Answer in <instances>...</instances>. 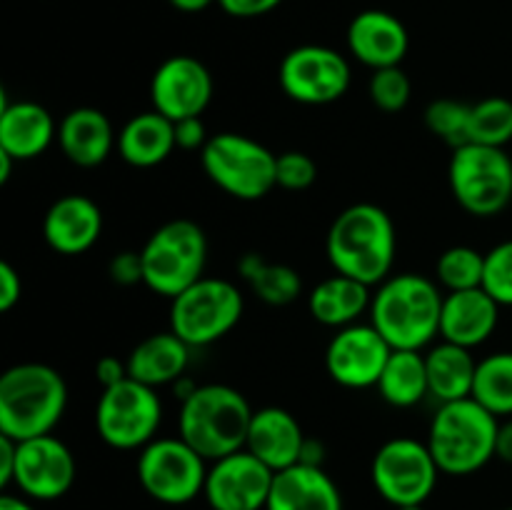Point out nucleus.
<instances>
[{"mask_svg":"<svg viewBox=\"0 0 512 510\" xmlns=\"http://www.w3.org/2000/svg\"><path fill=\"white\" fill-rule=\"evenodd\" d=\"M448 185L455 203L475 218H493L512 203V158L505 148L465 143L453 148Z\"/></svg>","mask_w":512,"mask_h":510,"instance_id":"nucleus-8","label":"nucleus"},{"mask_svg":"<svg viewBox=\"0 0 512 510\" xmlns=\"http://www.w3.org/2000/svg\"><path fill=\"white\" fill-rule=\"evenodd\" d=\"M255 410L233 385L205 383L180 403L178 435L208 463L238 453L248 440Z\"/></svg>","mask_w":512,"mask_h":510,"instance_id":"nucleus-4","label":"nucleus"},{"mask_svg":"<svg viewBox=\"0 0 512 510\" xmlns=\"http://www.w3.org/2000/svg\"><path fill=\"white\" fill-rule=\"evenodd\" d=\"M58 140V125L48 108L35 100H15L8 103L0 98V150L13 155L18 163L35 160Z\"/></svg>","mask_w":512,"mask_h":510,"instance_id":"nucleus-21","label":"nucleus"},{"mask_svg":"<svg viewBox=\"0 0 512 510\" xmlns=\"http://www.w3.org/2000/svg\"><path fill=\"white\" fill-rule=\"evenodd\" d=\"M245 310L238 285L203 275L170 300V330L190 348H205L233 333Z\"/></svg>","mask_w":512,"mask_h":510,"instance_id":"nucleus-9","label":"nucleus"},{"mask_svg":"<svg viewBox=\"0 0 512 510\" xmlns=\"http://www.w3.org/2000/svg\"><path fill=\"white\" fill-rule=\"evenodd\" d=\"M210 135L203 123V115L198 118H185L175 123V145L180 150H203L208 145Z\"/></svg>","mask_w":512,"mask_h":510,"instance_id":"nucleus-39","label":"nucleus"},{"mask_svg":"<svg viewBox=\"0 0 512 510\" xmlns=\"http://www.w3.org/2000/svg\"><path fill=\"white\" fill-rule=\"evenodd\" d=\"M103 235V210L80 193L63 195L43 218V238L58 255H83Z\"/></svg>","mask_w":512,"mask_h":510,"instance_id":"nucleus-19","label":"nucleus"},{"mask_svg":"<svg viewBox=\"0 0 512 510\" xmlns=\"http://www.w3.org/2000/svg\"><path fill=\"white\" fill-rule=\"evenodd\" d=\"M512 140V100L490 95L470 105L468 143L505 148Z\"/></svg>","mask_w":512,"mask_h":510,"instance_id":"nucleus-32","label":"nucleus"},{"mask_svg":"<svg viewBox=\"0 0 512 510\" xmlns=\"http://www.w3.org/2000/svg\"><path fill=\"white\" fill-rule=\"evenodd\" d=\"M75 473L78 465L73 450L53 433L18 443L13 485L28 500L50 503L63 498L73 488Z\"/></svg>","mask_w":512,"mask_h":510,"instance_id":"nucleus-15","label":"nucleus"},{"mask_svg":"<svg viewBox=\"0 0 512 510\" xmlns=\"http://www.w3.org/2000/svg\"><path fill=\"white\" fill-rule=\"evenodd\" d=\"M350 65L328 45H298L278 68V83L290 100L300 105L338 103L350 88Z\"/></svg>","mask_w":512,"mask_h":510,"instance_id":"nucleus-13","label":"nucleus"},{"mask_svg":"<svg viewBox=\"0 0 512 510\" xmlns=\"http://www.w3.org/2000/svg\"><path fill=\"white\" fill-rule=\"evenodd\" d=\"M445 293L433 278L395 273L375 288L370 323L393 350H425L440 338Z\"/></svg>","mask_w":512,"mask_h":510,"instance_id":"nucleus-2","label":"nucleus"},{"mask_svg":"<svg viewBox=\"0 0 512 510\" xmlns=\"http://www.w3.org/2000/svg\"><path fill=\"white\" fill-rule=\"evenodd\" d=\"M500 323V305L483 288L445 293L440 338L473 350L493 338Z\"/></svg>","mask_w":512,"mask_h":510,"instance_id":"nucleus-22","label":"nucleus"},{"mask_svg":"<svg viewBox=\"0 0 512 510\" xmlns=\"http://www.w3.org/2000/svg\"><path fill=\"white\" fill-rule=\"evenodd\" d=\"M170 5H173L175 10H180V13H200V10L210 8L213 3H218V0H168Z\"/></svg>","mask_w":512,"mask_h":510,"instance_id":"nucleus-47","label":"nucleus"},{"mask_svg":"<svg viewBox=\"0 0 512 510\" xmlns=\"http://www.w3.org/2000/svg\"><path fill=\"white\" fill-rule=\"evenodd\" d=\"M163 423V400L150 385L125 378L105 388L95 405V430L113 450H143L158 438Z\"/></svg>","mask_w":512,"mask_h":510,"instance_id":"nucleus-10","label":"nucleus"},{"mask_svg":"<svg viewBox=\"0 0 512 510\" xmlns=\"http://www.w3.org/2000/svg\"><path fill=\"white\" fill-rule=\"evenodd\" d=\"M208 460L183 438H155L138 455V483L155 503L188 505L203 495Z\"/></svg>","mask_w":512,"mask_h":510,"instance_id":"nucleus-12","label":"nucleus"},{"mask_svg":"<svg viewBox=\"0 0 512 510\" xmlns=\"http://www.w3.org/2000/svg\"><path fill=\"white\" fill-rule=\"evenodd\" d=\"M140 258L145 288L173 300L205 275L208 235L195 220H168L150 233L140 248Z\"/></svg>","mask_w":512,"mask_h":510,"instance_id":"nucleus-6","label":"nucleus"},{"mask_svg":"<svg viewBox=\"0 0 512 510\" xmlns=\"http://www.w3.org/2000/svg\"><path fill=\"white\" fill-rule=\"evenodd\" d=\"M325 253L335 273L378 288L393 275L398 253L393 218L375 203L348 205L325 235Z\"/></svg>","mask_w":512,"mask_h":510,"instance_id":"nucleus-1","label":"nucleus"},{"mask_svg":"<svg viewBox=\"0 0 512 510\" xmlns=\"http://www.w3.org/2000/svg\"><path fill=\"white\" fill-rule=\"evenodd\" d=\"M275 160L278 155L273 150L243 133L210 135L208 145L200 150V165L210 183L245 203L265 198L270 190L278 188Z\"/></svg>","mask_w":512,"mask_h":510,"instance_id":"nucleus-7","label":"nucleus"},{"mask_svg":"<svg viewBox=\"0 0 512 510\" xmlns=\"http://www.w3.org/2000/svg\"><path fill=\"white\" fill-rule=\"evenodd\" d=\"M483 290L500 308H512V240H503L485 253Z\"/></svg>","mask_w":512,"mask_h":510,"instance_id":"nucleus-36","label":"nucleus"},{"mask_svg":"<svg viewBox=\"0 0 512 510\" xmlns=\"http://www.w3.org/2000/svg\"><path fill=\"white\" fill-rule=\"evenodd\" d=\"M323 460H325L323 443H320V440H315V438H305L300 463H303V465H318V468H323Z\"/></svg>","mask_w":512,"mask_h":510,"instance_id":"nucleus-45","label":"nucleus"},{"mask_svg":"<svg viewBox=\"0 0 512 510\" xmlns=\"http://www.w3.org/2000/svg\"><path fill=\"white\" fill-rule=\"evenodd\" d=\"M318 178V165L303 150H285L275 160V185L290 193L308 190Z\"/></svg>","mask_w":512,"mask_h":510,"instance_id":"nucleus-37","label":"nucleus"},{"mask_svg":"<svg viewBox=\"0 0 512 510\" xmlns=\"http://www.w3.org/2000/svg\"><path fill=\"white\" fill-rule=\"evenodd\" d=\"M370 303H373V288L370 285L335 273L330 278L320 280L310 290L308 313L313 315L315 323L340 330L358 323L363 313H370Z\"/></svg>","mask_w":512,"mask_h":510,"instance_id":"nucleus-26","label":"nucleus"},{"mask_svg":"<svg viewBox=\"0 0 512 510\" xmlns=\"http://www.w3.org/2000/svg\"><path fill=\"white\" fill-rule=\"evenodd\" d=\"M275 470L248 450H238L208 465L203 498L210 510H265Z\"/></svg>","mask_w":512,"mask_h":510,"instance_id":"nucleus-16","label":"nucleus"},{"mask_svg":"<svg viewBox=\"0 0 512 510\" xmlns=\"http://www.w3.org/2000/svg\"><path fill=\"white\" fill-rule=\"evenodd\" d=\"M265 510H343V493L325 468L298 463L275 473Z\"/></svg>","mask_w":512,"mask_h":510,"instance_id":"nucleus-24","label":"nucleus"},{"mask_svg":"<svg viewBox=\"0 0 512 510\" xmlns=\"http://www.w3.org/2000/svg\"><path fill=\"white\" fill-rule=\"evenodd\" d=\"M425 128L435 138L445 140L450 148H460L468 143V120L470 105L455 98H438L425 108Z\"/></svg>","mask_w":512,"mask_h":510,"instance_id":"nucleus-34","label":"nucleus"},{"mask_svg":"<svg viewBox=\"0 0 512 510\" xmlns=\"http://www.w3.org/2000/svg\"><path fill=\"white\" fill-rule=\"evenodd\" d=\"M68 408L65 378L45 363H15L0 375V435L30 440L50 435Z\"/></svg>","mask_w":512,"mask_h":510,"instance_id":"nucleus-3","label":"nucleus"},{"mask_svg":"<svg viewBox=\"0 0 512 510\" xmlns=\"http://www.w3.org/2000/svg\"><path fill=\"white\" fill-rule=\"evenodd\" d=\"M368 95L375 108L383 110V113H400V110L408 108L410 98H413V83H410L408 73L400 65L373 70Z\"/></svg>","mask_w":512,"mask_h":510,"instance_id":"nucleus-35","label":"nucleus"},{"mask_svg":"<svg viewBox=\"0 0 512 510\" xmlns=\"http://www.w3.org/2000/svg\"><path fill=\"white\" fill-rule=\"evenodd\" d=\"M495 418H512V350L485 355L475 370L473 395Z\"/></svg>","mask_w":512,"mask_h":510,"instance_id":"nucleus-31","label":"nucleus"},{"mask_svg":"<svg viewBox=\"0 0 512 510\" xmlns=\"http://www.w3.org/2000/svg\"><path fill=\"white\" fill-rule=\"evenodd\" d=\"M393 348L373 323H353L340 328L325 348V370L340 388H375L388 365Z\"/></svg>","mask_w":512,"mask_h":510,"instance_id":"nucleus-14","label":"nucleus"},{"mask_svg":"<svg viewBox=\"0 0 512 510\" xmlns=\"http://www.w3.org/2000/svg\"><path fill=\"white\" fill-rule=\"evenodd\" d=\"M498 428L500 418H495L475 398L453 400V403L438 405L425 443L440 473L465 478L495 460Z\"/></svg>","mask_w":512,"mask_h":510,"instance_id":"nucleus-5","label":"nucleus"},{"mask_svg":"<svg viewBox=\"0 0 512 510\" xmlns=\"http://www.w3.org/2000/svg\"><path fill=\"white\" fill-rule=\"evenodd\" d=\"M375 388L380 398L393 408L405 410L423 403L430 395L423 350H393Z\"/></svg>","mask_w":512,"mask_h":510,"instance_id":"nucleus-29","label":"nucleus"},{"mask_svg":"<svg viewBox=\"0 0 512 510\" xmlns=\"http://www.w3.org/2000/svg\"><path fill=\"white\" fill-rule=\"evenodd\" d=\"M283 0H218L220 8L230 15V18H260V15L273 13Z\"/></svg>","mask_w":512,"mask_h":510,"instance_id":"nucleus-41","label":"nucleus"},{"mask_svg":"<svg viewBox=\"0 0 512 510\" xmlns=\"http://www.w3.org/2000/svg\"><path fill=\"white\" fill-rule=\"evenodd\" d=\"M125 378H128V360H120L115 355H103L95 363V380H98V385L103 390L123 383Z\"/></svg>","mask_w":512,"mask_h":510,"instance_id":"nucleus-42","label":"nucleus"},{"mask_svg":"<svg viewBox=\"0 0 512 510\" xmlns=\"http://www.w3.org/2000/svg\"><path fill=\"white\" fill-rule=\"evenodd\" d=\"M18 163V160L13 158L10 153H5V150H0V183H8L10 180V173H13V165Z\"/></svg>","mask_w":512,"mask_h":510,"instance_id":"nucleus-48","label":"nucleus"},{"mask_svg":"<svg viewBox=\"0 0 512 510\" xmlns=\"http://www.w3.org/2000/svg\"><path fill=\"white\" fill-rule=\"evenodd\" d=\"M395 510H425L423 505H410V508H395Z\"/></svg>","mask_w":512,"mask_h":510,"instance_id":"nucleus-49","label":"nucleus"},{"mask_svg":"<svg viewBox=\"0 0 512 510\" xmlns=\"http://www.w3.org/2000/svg\"><path fill=\"white\" fill-rule=\"evenodd\" d=\"M508 510H512V508H508Z\"/></svg>","mask_w":512,"mask_h":510,"instance_id":"nucleus-50","label":"nucleus"},{"mask_svg":"<svg viewBox=\"0 0 512 510\" xmlns=\"http://www.w3.org/2000/svg\"><path fill=\"white\" fill-rule=\"evenodd\" d=\"M15 460H18V440L0 435V485L3 488L13 485Z\"/></svg>","mask_w":512,"mask_h":510,"instance_id":"nucleus-43","label":"nucleus"},{"mask_svg":"<svg viewBox=\"0 0 512 510\" xmlns=\"http://www.w3.org/2000/svg\"><path fill=\"white\" fill-rule=\"evenodd\" d=\"M175 145V123L158 110L133 115L118 135V153L133 168H155L165 163Z\"/></svg>","mask_w":512,"mask_h":510,"instance_id":"nucleus-27","label":"nucleus"},{"mask_svg":"<svg viewBox=\"0 0 512 510\" xmlns=\"http://www.w3.org/2000/svg\"><path fill=\"white\" fill-rule=\"evenodd\" d=\"M485 253L470 248V245H453L443 250L435 263V283L445 293H458V290L483 288Z\"/></svg>","mask_w":512,"mask_h":510,"instance_id":"nucleus-33","label":"nucleus"},{"mask_svg":"<svg viewBox=\"0 0 512 510\" xmlns=\"http://www.w3.org/2000/svg\"><path fill=\"white\" fill-rule=\"evenodd\" d=\"M238 273L248 288L273 308L295 303L303 293V278L298 270L285 263H273L260 253H245L238 260Z\"/></svg>","mask_w":512,"mask_h":510,"instance_id":"nucleus-30","label":"nucleus"},{"mask_svg":"<svg viewBox=\"0 0 512 510\" xmlns=\"http://www.w3.org/2000/svg\"><path fill=\"white\" fill-rule=\"evenodd\" d=\"M0 510H35L33 500H28L25 495H0Z\"/></svg>","mask_w":512,"mask_h":510,"instance_id":"nucleus-46","label":"nucleus"},{"mask_svg":"<svg viewBox=\"0 0 512 510\" xmlns=\"http://www.w3.org/2000/svg\"><path fill=\"white\" fill-rule=\"evenodd\" d=\"M108 275L115 285H130L143 283V258H140V250H123V253L113 255L108 265Z\"/></svg>","mask_w":512,"mask_h":510,"instance_id":"nucleus-38","label":"nucleus"},{"mask_svg":"<svg viewBox=\"0 0 512 510\" xmlns=\"http://www.w3.org/2000/svg\"><path fill=\"white\" fill-rule=\"evenodd\" d=\"M440 468L428 443L418 438H390L375 450L370 463L373 488L393 508L425 505L438 485Z\"/></svg>","mask_w":512,"mask_h":510,"instance_id":"nucleus-11","label":"nucleus"},{"mask_svg":"<svg viewBox=\"0 0 512 510\" xmlns=\"http://www.w3.org/2000/svg\"><path fill=\"white\" fill-rule=\"evenodd\" d=\"M190 350L193 348L173 330L148 335L125 358L128 360V378L155 390L163 385H173L188 370Z\"/></svg>","mask_w":512,"mask_h":510,"instance_id":"nucleus-25","label":"nucleus"},{"mask_svg":"<svg viewBox=\"0 0 512 510\" xmlns=\"http://www.w3.org/2000/svg\"><path fill=\"white\" fill-rule=\"evenodd\" d=\"M425 368H428L430 395L438 400V405L473 395L475 370H478L473 350L440 340L425 353Z\"/></svg>","mask_w":512,"mask_h":510,"instance_id":"nucleus-28","label":"nucleus"},{"mask_svg":"<svg viewBox=\"0 0 512 510\" xmlns=\"http://www.w3.org/2000/svg\"><path fill=\"white\" fill-rule=\"evenodd\" d=\"M495 458L512 465V418L500 420L498 443H495Z\"/></svg>","mask_w":512,"mask_h":510,"instance_id":"nucleus-44","label":"nucleus"},{"mask_svg":"<svg viewBox=\"0 0 512 510\" xmlns=\"http://www.w3.org/2000/svg\"><path fill=\"white\" fill-rule=\"evenodd\" d=\"M410 48L408 28L398 15L370 8L355 15L348 25V50L370 70L395 68Z\"/></svg>","mask_w":512,"mask_h":510,"instance_id":"nucleus-18","label":"nucleus"},{"mask_svg":"<svg viewBox=\"0 0 512 510\" xmlns=\"http://www.w3.org/2000/svg\"><path fill=\"white\" fill-rule=\"evenodd\" d=\"M213 100V75L193 55H170L155 68L150 80L153 110L173 123L198 118Z\"/></svg>","mask_w":512,"mask_h":510,"instance_id":"nucleus-17","label":"nucleus"},{"mask_svg":"<svg viewBox=\"0 0 512 510\" xmlns=\"http://www.w3.org/2000/svg\"><path fill=\"white\" fill-rule=\"evenodd\" d=\"M308 435L290 410L278 405H265L253 413L248 428L245 450L263 460L270 470L280 473L300 463L303 445Z\"/></svg>","mask_w":512,"mask_h":510,"instance_id":"nucleus-20","label":"nucleus"},{"mask_svg":"<svg viewBox=\"0 0 512 510\" xmlns=\"http://www.w3.org/2000/svg\"><path fill=\"white\" fill-rule=\"evenodd\" d=\"M58 145L65 158L78 168H98L118 148V135L108 115L98 108H75L58 125Z\"/></svg>","mask_w":512,"mask_h":510,"instance_id":"nucleus-23","label":"nucleus"},{"mask_svg":"<svg viewBox=\"0 0 512 510\" xmlns=\"http://www.w3.org/2000/svg\"><path fill=\"white\" fill-rule=\"evenodd\" d=\"M23 300V278L8 260L0 263V313H10Z\"/></svg>","mask_w":512,"mask_h":510,"instance_id":"nucleus-40","label":"nucleus"}]
</instances>
